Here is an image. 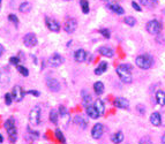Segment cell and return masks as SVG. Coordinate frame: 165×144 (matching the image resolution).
<instances>
[{
	"label": "cell",
	"instance_id": "603a6c76",
	"mask_svg": "<svg viewBox=\"0 0 165 144\" xmlns=\"http://www.w3.org/2000/svg\"><path fill=\"white\" fill-rule=\"evenodd\" d=\"M96 110L98 111V113L101 114V115H103L104 112H105V105H104L103 100L102 99H97L96 102H95V105H94Z\"/></svg>",
	"mask_w": 165,
	"mask_h": 144
},
{
	"label": "cell",
	"instance_id": "f35d334b",
	"mask_svg": "<svg viewBox=\"0 0 165 144\" xmlns=\"http://www.w3.org/2000/svg\"><path fill=\"white\" fill-rule=\"evenodd\" d=\"M132 7H133L135 10H138V12H141V7L139 6V4H138V2H135V1H132Z\"/></svg>",
	"mask_w": 165,
	"mask_h": 144
},
{
	"label": "cell",
	"instance_id": "ac0fdd59",
	"mask_svg": "<svg viewBox=\"0 0 165 144\" xmlns=\"http://www.w3.org/2000/svg\"><path fill=\"white\" fill-rule=\"evenodd\" d=\"M150 122L151 124H154L156 127L160 126L162 124V118H160V114L158 112H154V113L150 115Z\"/></svg>",
	"mask_w": 165,
	"mask_h": 144
},
{
	"label": "cell",
	"instance_id": "4fadbf2b",
	"mask_svg": "<svg viewBox=\"0 0 165 144\" xmlns=\"http://www.w3.org/2000/svg\"><path fill=\"white\" fill-rule=\"evenodd\" d=\"M113 105L118 108H128L129 102L124 97H118L113 100Z\"/></svg>",
	"mask_w": 165,
	"mask_h": 144
},
{
	"label": "cell",
	"instance_id": "ffe728a7",
	"mask_svg": "<svg viewBox=\"0 0 165 144\" xmlns=\"http://www.w3.org/2000/svg\"><path fill=\"white\" fill-rule=\"evenodd\" d=\"M31 8H32V5H31L29 1H23L19 6V12H21V13H29L31 10Z\"/></svg>",
	"mask_w": 165,
	"mask_h": 144
},
{
	"label": "cell",
	"instance_id": "d6a6232c",
	"mask_svg": "<svg viewBox=\"0 0 165 144\" xmlns=\"http://www.w3.org/2000/svg\"><path fill=\"white\" fill-rule=\"evenodd\" d=\"M59 114L61 115V118H66V119L69 118V117H68L67 110H66V107H65V106H62V105L59 107Z\"/></svg>",
	"mask_w": 165,
	"mask_h": 144
},
{
	"label": "cell",
	"instance_id": "ab89813d",
	"mask_svg": "<svg viewBox=\"0 0 165 144\" xmlns=\"http://www.w3.org/2000/svg\"><path fill=\"white\" fill-rule=\"evenodd\" d=\"M150 143V141L148 137H145V139H141V142H140V144H149Z\"/></svg>",
	"mask_w": 165,
	"mask_h": 144
},
{
	"label": "cell",
	"instance_id": "83f0119b",
	"mask_svg": "<svg viewBox=\"0 0 165 144\" xmlns=\"http://www.w3.org/2000/svg\"><path fill=\"white\" fill-rule=\"evenodd\" d=\"M80 6H81V9H82L83 14H89L90 8H89V2H88V0H80Z\"/></svg>",
	"mask_w": 165,
	"mask_h": 144
},
{
	"label": "cell",
	"instance_id": "2e32d148",
	"mask_svg": "<svg viewBox=\"0 0 165 144\" xmlns=\"http://www.w3.org/2000/svg\"><path fill=\"white\" fill-rule=\"evenodd\" d=\"M86 112H87L88 117H89V118H91V119H98L99 117H101V114L98 113V111L96 110V107L93 106V105L88 106V107L86 108Z\"/></svg>",
	"mask_w": 165,
	"mask_h": 144
},
{
	"label": "cell",
	"instance_id": "f546056e",
	"mask_svg": "<svg viewBox=\"0 0 165 144\" xmlns=\"http://www.w3.org/2000/svg\"><path fill=\"white\" fill-rule=\"evenodd\" d=\"M140 1H141V4L143 6L151 8V7H155L157 5V1L158 0H140Z\"/></svg>",
	"mask_w": 165,
	"mask_h": 144
},
{
	"label": "cell",
	"instance_id": "e575fe53",
	"mask_svg": "<svg viewBox=\"0 0 165 144\" xmlns=\"http://www.w3.org/2000/svg\"><path fill=\"white\" fill-rule=\"evenodd\" d=\"M9 63L10 65H14V66H19L20 65V58L19 57H10L9 58Z\"/></svg>",
	"mask_w": 165,
	"mask_h": 144
},
{
	"label": "cell",
	"instance_id": "277c9868",
	"mask_svg": "<svg viewBox=\"0 0 165 144\" xmlns=\"http://www.w3.org/2000/svg\"><path fill=\"white\" fill-rule=\"evenodd\" d=\"M41 114H42V110L41 107L36 105L34 106V108H31L30 113H29V122L32 126H37L41 122Z\"/></svg>",
	"mask_w": 165,
	"mask_h": 144
},
{
	"label": "cell",
	"instance_id": "60d3db41",
	"mask_svg": "<svg viewBox=\"0 0 165 144\" xmlns=\"http://www.w3.org/2000/svg\"><path fill=\"white\" fill-rule=\"evenodd\" d=\"M138 110H139V111H140V113H141V114H145V108L142 107V105H139V106H138Z\"/></svg>",
	"mask_w": 165,
	"mask_h": 144
},
{
	"label": "cell",
	"instance_id": "ba28073f",
	"mask_svg": "<svg viewBox=\"0 0 165 144\" xmlns=\"http://www.w3.org/2000/svg\"><path fill=\"white\" fill-rule=\"evenodd\" d=\"M45 24H46L47 29L52 32H59L60 31V24L57 20L54 19H50V17H45Z\"/></svg>",
	"mask_w": 165,
	"mask_h": 144
},
{
	"label": "cell",
	"instance_id": "7bdbcfd3",
	"mask_svg": "<svg viewBox=\"0 0 165 144\" xmlns=\"http://www.w3.org/2000/svg\"><path fill=\"white\" fill-rule=\"evenodd\" d=\"M162 144H165V134L163 135V137H162Z\"/></svg>",
	"mask_w": 165,
	"mask_h": 144
},
{
	"label": "cell",
	"instance_id": "d590c367",
	"mask_svg": "<svg viewBox=\"0 0 165 144\" xmlns=\"http://www.w3.org/2000/svg\"><path fill=\"white\" fill-rule=\"evenodd\" d=\"M5 103L6 105H12L13 103V96H12V93H6L5 95Z\"/></svg>",
	"mask_w": 165,
	"mask_h": 144
},
{
	"label": "cell",
	"instance_id": "e0dca14e",
	"mask_svg": "<svg viewBox=\"0 0 165 144\" xmlns=\"http://www.w3.org/2000/svg\"><path fill=\"white\" fill-rule=\"evenodd\" d=\"M98 52H99L102 56H104V57H106V58L113 57V54H114L113 50H112L111 47H108V46H101L98 49Z\"/></svg>",
	"mask_w": 165,
	"mask_h": 144
},
{
	"label": "cell",
	"instance_id": "d6986e66",
	"mask_svg": "<svg viewBox=\"0 0 165 144\" xmlns=\"http://www.w3.org/2000/svg\"><path fill=\"white\" fill-rule=\"evenodd\" d=\"M108 65L106 61L99 62V65L97 66V68L95 69V74H96V75H102L103 73H105L108 70Z\"/></svg>",
	"mask_w": 165,
	"mask_h": 144
},
{
	"label": "cell",
	"instance_id": "9a60e30c",
	"mask_svg": "<svg viewBox=\"0 0 165 144\" xmlns=\"http://www.w3.org/2000/svg\"><path fill=\"white\" fill-rule=\"evenodd\" d=\"M108 8L111 12H113V13H116V14H118V15H123L124 14V8L121 7L120 5H118V4H116V2H110V4H108Z\"/></svg>",
	"mask_w": 165,
	"mask_h": 144
},
{
	"label": "cell",
	"instance_id": "7a4b0ae2",
	"mask_svg": "<svg viewBox=\"0 0 165 144\" xmlns=\"http://www.w3.org/2000/svg\"><path fill=\"white\" fill-rule=\"evenodd\" d=\"M132 67L129 65H120L117 67V74H118L119 78L124 83H132L133 81V76H132Z\"/></svg>",
	"mask_w": 165,
	"mask_h": 144
},
{
	"label": "cell",
	"instance_id": "5bb4252c",
	"mask_svg": "<svg viewBox=\"0 0 165 144\" xmlns=\"http://www.w3.org/2000/svg\"><path fill=\"white\" fill-rule=\"evenodd\" d=\"M74 59L76 62H83L86 61L87 59V52L84 51L83 49H79L74 52Z\"/></svg>",
	"mask_w": 165,
	"mask_h": 144
},
{
	"label": "cell",
	"instance_id": "4316f807",
	"mask_svg": "<svg viewBox=\"0 0 165 144\" xmlns=\"http://www.w3.org/2000/svg\"><path fill=\"white\" fill-rule=\"evenodd\" d=\"M54 136H56V139L61 144H66V139H65V136H64V134L61 133L60 129H56L54 130Z\"/></svg>",
	"mask_w": 165,
	"mask_h": 144
},
{
	"label": "cell",
	"instance_id": "484cf974",
	"mask_svg": "<svg viewBox=\"0 0 165 144\" xmlns=\"http://www.w3.org/2000/svg\"><path fill=\"white\" fill-rule=\"evenodd\" d=\"M91 100H93V98L91 96L89 95V93H86V91H83V95H82V104L83 106L87 108L88 106H90V103H91Z\"/></svg>",
	"mask_w": 165,
	"mask_h": 144
},
{
	"label": "cell",
	"instance_id": "52a82bcc",
	"mask_svg": "<svg viewBox=\"0 0 165 144\" xmlns=\"http://www.w3.org/2000/svg\"><path fill=\"white\" fill-rule=\"evenodd\" d=\"M46 87L49 88V90L52 91V92H58L60 90V83L58 80L53 78V77H46Z\"/></svg>",
	"mask_w": 165,
	"mask_h": 144
},
{
	"label": "cell",
	"instance_id": "ee69618b",
	"mask_svg": "<svg viewBox=\"0 0 165 144\" xmlns=\"http://www.w3.org/2000/svg\"><path fill=\"white\" fill-rule=\"evenodd\" d=\"M4 142V137L1 136V134H0V143H2Z\"/></svg>",
	"mask_w": 165,
	"mask_h": 144
},
{
	"label": "cell",
	"instance_id": "7c38bea8",
	"mask_svg": "<svg viewBox=\"0 0 165 144\" xmlns=\"http://www.w3.org/2000/svg\"><path fill=\"white\" fill-rule=\"evenodd\" d=\"M104 133V127L102 124H94L93 129H91V136H93V139H98L102 137V135Z\"/></svg>",
	"mask_w": 165,
	"mask_h": 144
},
{
	"label": "cell",
	"instance_id": "4dcf8cb0",
	"mask_svg": "<svg viewBox=\"0 0 165 144\" xmlns=\"http://www.w3.org/2000/svg\"><path fill=\"white\" fill-rule=\"evenodd\" d=\"M124 22L129 27H134L136 24V19L133 17V16H126L124 19Z\"/></svg>",
	"mask_w": 165,
	"mask_h": 144
},
{
	"label": "cell",
	"instance_id": "836d02e7",
	"mask_svg": "<svg viewBox=\"0 0 165 144\" xmlns=\"http://www.w3.org/2000/svg\"><path fill=\"white\" fill-rule=\"evenodd\" d=\"M8 21H10L13 24H15V26H17L19 24V17L15 15V14H9L8 15Z\"/></svg>",
	"mask_w": 165,
	"mask_h": 144
},
{
	"label": "cell",
	"instance_id": "44dd1931",
	"mask_svg": "<svg viewBox=\"0 0 165 144\" xmlns=\"http://www.w3.org/2000/svg\"><path fill=\"white\" fill-rule=\"evenodd\" d=\"M156 102L160 106H164L165 105V92L163 90H158L156 92Z\"/></svg>",
	"mask_w": 165,
	"mask_h": 144
},
{
	"label": "cell",
	"instance_id": "6da1fadb",
	"mask_svg": "<svg viewBox=\"0 0 165 144\" xmlns=\"http://www.w3.org/2000/svg\"><path fill=\"white\" fill-rule=\"evenodd\" d=\"M4 127H5L6 131L8 134V139L10 141V143L14 144L16 142V139H17V128L15 126V121L13 118L7 119L4 124Z\"/></svg>",
	"mask_w": 165,
	"mask_h": 144
},
{
	"label": "cell",
	"instance_id": "5b68a950",
	"mask_svg": "<svg viewBox=\"0 0 165 144\" xmlns=\"http://www.w3.org/2000/svg\"><path fill=\"white\" fill-rule=\"evenodd\" d=\"M147 31L151 34V35H158L162 30V24H160V21L157 20H151L147 23Z\"/></svg>",
	"mask_w": 165,
	"mask_h": 144
},
{
	"label": "cell",
	"instance_id": "9c48e42d",
	"mask_svg": "<svg viewBox=\"0 0 165 144\" xmlns=\"http://www.w3.org/2000/svg\"><path fill=\"white\" fill-rule=\"evenodd\" d=\"M64 61H65V59L59 53H53L51 57L49 58V63L52 67H59L60 65L64 63Z\"/></svg>",
	"mask_w": 165,
	"mask_h": 144
},
{
	"label": "cell",
	"instance_id": "bcb514c9",
	"mask_svg": "<svg viewBox=\"0 0 165 144\" xmlns=\"http://www.w3.org/2000/svg\"><path fill=\"white\" fill-rule=\"evenodd\" d=\"M103 1H108V0H103Z\"/></svg>",
	"mask_w": 165,
	"mask_h": 144
},
{
	"label": "cell",
	"instance_id": "8992f818",
	"mask_svg": "<svg viewBox=\"0 0 165 144\" xmlns=\"http://www.w3.org/2000/svg\"><path fill=\"white\" fill-rule=\"evenodd\" d=\"M37 43H38V39H37V36L34 32H28V34L24 35V37H23V44H24L27 47L36 46Z\"/></svg>",
	"mask_w": 165,
	"mask_h": 144
},
{
	"label": "cell",
	"instance_id": "1f68e13d",
	"mask_svg": "<svg viewBox=\"0 0 165 144\" xmlns=\"http://www.w3.org/2000/svg\"><path fill=\"white\" fill-rule=\"evenodd\" d=\"M16 68H17V72L20 73L22 76L27 77L28 75H29V70H28V68L24 67V66H21V65H19Z\"/></svg>",
	"mask_w": 165,
	"mask_h": 144
},
{
	"label": "cell",
	"instance_id": "b9f144b4",
	"mask_svg": "<svg viewBox=\"0 0 165 144\" xmlns=\"http://www.w3.org/2000/svg\"><path fill=\"white\" fill-rule=\"evenodd\" d=\"M2 53H4V46L0 44V57L2 56Z\"/></svg>",
	"mask_w": 165,
	"mask_h": 144
},
{
	"label": "cell",
	"instance_id": "3957f363",
	"mask_svg": "<svg viewBox=\"0 0 165 144\" xmlns=\"http://www.w3.org/2000/svg\"><path fill=\"white\" fill-rule=\"evenodd\" d=\"M135 63L141 69H149L154 63V59L149 54H142L135 59Z\"/></svg>",
	"mask_w": 165,
	"mask_h": 144
},
{
	"label": "cell",
	"instance_id": "7dc6e473",
	"mask_svg": "<svg viewBox=\"0 0 165 144\" xmlns=\"http://www.w3.org/2000/svg\"><path fill=\"white\" fill-rule=\"evenodd\" d=\"M0 2H1V0H0Z\"/></svg>",
	"mask_w": 165,
	"mask_h": 144
},
{
	"label": "cell",
	"instance_id": "8d00e7d4",
	"mask_svg": "<svg viewBox=\"0 0 165 144\" xmlns=\"http://www.w3.org/2000/svg\"><path fill=\"white\" fill-rule=\"evenodd\" d=\"M99 32H101V35H103V37L104 38H106V39H108V38L111 37V32H110L108 29H101Z\"/></svg>",
	"mask_w": 165,
	"mask_h": 144
},
{
	"label": "cell",
	"instance_id": "7402d4cb",
	"mask_svg": "<svg viewBox=\"0 0 165 144\" xmlns=\"http://www.w3.org/2000/svg\"><path fill=\"white\" fill-rule=\"evenodd\" d=\"M111 141H112L114 144L121 143V142L124 141V133H123V131H117L116 134L112 135V137H111Z\"/></svg>",
	"mask_w": 165,
	"mask_h": 144
},
{
	"label": "cell",
	"instance_id": "f6af8a7d",
	"mask_svg": "<svg viewBox=\"0 0 165 144\" xmlns=\"http://www.w3.org/2000/svg\"><path fill=\"white\" fill-rule=\"evenodd\" d=\"M64 1H71V0H64Z\"/></svg>",
	"mask_w": 165,
	"mask_h": 144
},
{
	"label": "cell",
	"instance_id": "8fae6325",
	"mask_svg": "<svg viewBox=\"0 0 165 144\" xmlns=\"http://www.w3.org/2000/svg\"><path fill=\"white\" fill-rule=\"evenodd\" d=\"M64 29L67 34H73L74 31L78 29V21L75 19H68L65 24H64Z\"/></svg>",
	"mask_w": 165,
	"mask_h": 144
},
{
	"label": "cell",
	"instance_id": "d4e9b609",
	"mask_svg": "<svg viewBox=\"0 0 165 144\" xmlns=\"http://www.w3.org/2000/svg\"><path fill=\"white\" fill-rule=\"evenodd\" d=\"M74 124H78V126H80L81 128H87V121L83 119V117H81V115H76L75 118H74Z\"/></svg>",
	"mask_w": 165,
	"mask_h": 144
},
{
	"label": "cell",
	"instance_id": "74e56055",
	"mask_svg": "<svg viewBox=\"0 0 165 144\" xmlns=\"http://www.w3.org/2000/svg\"><path fill=\"white\" fill-rule=\"evenodd\" d=\"M26 93H29V95L35 96V97H39V95H41V92H39V91H37V90H28Z\"/></svg>",
	"mask_w": 165,
	"mask_h": 144
},
{
	"label": "cell",
	"instance_id": "f1b7e54d",
	"mask_svg": "<svg viewBox=\"0 0 165 144\" xmlns=\"http://www.w3.org/2000/svg\"><path fill=\"white\" fill-rule=\"evenodd\" d=\"M50 121H51L52 124H58V118H59V114L56 110H51V112H50Z\"/></svg>",
	"mask_w": 165,
	"mask_h": 144
},
{
	"label": "cell",
	"instance_id": "30bf717a",
	"mask_svg": "<svg viewBox=\"0 0 165 144\" xmlns=\"http://www.w3.org/2000/svg\"><path fill=\"white\" fill-rule=\"evenodd\" d=\"M12 96L15 102H21L23 97L26 96V91H23L22 87H20V85H15L12 90Z\"/></svg>",
	"mask_w": 165,
	"mask_h": 144
},
{
	"label": "cell",
	"instance_id": "cb8c5ba5",
	"mask_svg": "<svg viewBox=\"0 0 165 144\" xmlns=\"http://www.w3.org/2000/svg\"><path fill=\"white\" fill-rule=\"evenodd\" d=\"M94 91L95 93L97 95V96H101L102 93L104 92V84L103 82H101V81H98L94 84Z\"/></svg>",
	"mask_w": 165,
	"mask_h": 144
}]
</instances>
